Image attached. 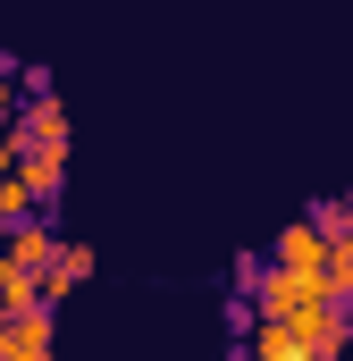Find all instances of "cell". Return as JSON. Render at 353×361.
I'll use <instances>...</instances> for the list:
<instances>
[{
    "label": "cell",
    "mask_w": 353,
    "mask_h": 361,
    "mask_svg": "<svg viewBox=\"0 0 353 361\" xmlns=\"http://www.w3.org/2000/svg\"><path fill=\"white\" fill-rule=\"evenodd\" d=\"M244 361H311V345H303V328H286V319H253Z\"/></svg>",
    "instance_id": "obj_6"
},
{
    "label": "cell",
    "mask_w": 353,
    "mask_h": 361,
    "mask_svg": "<svg viewBox=\"0 0 353 361\" xmlns=\"http://www.w3.org/2000/svg\"><path fill=\"white\" fill-rule=\"evenodd\" d=\"M17 109H25V101H17V76H8V59H0V126H17Z\"/></svg>",
    "instance_id": "obj_12"
},
{
    "label": "cell",
    "mask_w": 353,
    "mask_h": 361,
    "mask_svg": "<svg viewBox=\"0 0 353 361\" xmlns=\"http://www.w3.org/2000/svg\"><path fill=\"white\" fill-rule=\"evenodd\" d=\"M17 143H25V152H68V109H59L51 85L25 92V109H17Z\"/></svg>",
    "instance_id": "obj_2"
},
{
    "label": "cell",
    "mask_w": 353,
    "mask_h": 361,
    "mask_svg": "<svg viewBox=\"0 0 353 361\" xmlns=\"http://www.w3.org/2000/svg\"><path fill=\"white\" fill-rule=\"evenodd\" d=\"M0 311H51V277H42V269H17V261H0Z\"/></svg>",
    "instance_id": "obj_7"
},
{
    "label": "cell",
    "mask_w": 353,
    "mask_h": 361,
    "mask_svg": "<svg viewBox=\"0 0 353 361\" xmlns=\"http://www.w3.org/2000/svg\"><path fill=\"white\" fill-rule=\"evenodd\" d=\"M269 261H277V269H320V261H328V227H320V219H286L277 244H269Z\"/></svg>",
    "instance_id": "obj_4"
},
{
    "label": "cell",
    "mask_w": 353,
    "mask_h": 361,
    "mask_svg": "<svg viewBox=\"0 0 353 361\" xmlns=\"http://www.w3.org/2000/svg\"><path fill=\"white\" fill-rule=\"evenodd\" d=\"M0 361H51V311H0Z\"/></svg>",
    "instance_id": "obj_3"
},
{
    "label": "cell",
    "mask_w": 353,
    "mask_h": 361,
    "mask_svg": "<svg viewBox=\"0 0 353 361\" xmlns=\"http://www.w3.org/2000/svg\"><path fill=\"white\" fill-rule=\"evenodd\" d=\"M320 277H328L337 302H353V227H328V261H320Z\"/></svg>",
    "instance_id": "obj_8"
},
{
    "label": "cell",
    "mask_w": 353,
    "mask_h": 361,
    "mask_svg": "<svg viewBox=\"0 0 353 361\" xmlns=\"http://www.w3.org/2000/svg\"><path fill=\"white\" fill-rule=\"evenodd\" d=\"M244 286H253V319H286V328H303V319H320L337 294H328V277L320 269H244Z\"/></svg>",
    "instance_id": "obj_1"
},
{
    "label": "cell",
    "mask_w": 353,
    "mask_h": 361,
    "mask_svg": "<svg viewBox=\"0 0 353 361\" xmlns=\"http://www.w3.org/2000/svg\"><path fill=\"white\" fill-rule=\"evenodd\" d=\"M85 277H92V252H85V244H59V261H51V302H59V294H76Z\"/></svg>",
    "instance_id": "obj_11"
},
{
    "label": "cell",
    "mask_w": 353,
    "mask_h": 361,
    "mask_svg": "<svg viewBox=\"0 0 353 361\" xmlns=\"http://www.w3.org/2000/svg\"><path fill=\"white\" fill-rule=\"evenodd\" d=\"M42 210H51V202H42L25 177H0V227H25V219H42Z\"/></svg>",
    "instance_id": "obj_10"
},
{
    "label": "cell",
    "mask_w": 353,
    "mask_h": 361,
    "mask_svg": "<svg viewBox=\"0 0 353 361\" xmlns=\"http://www.w3.org/2000/svg\"><path fill=\"white\" fill-rule=\"evenodd\" d=\"M59 244H68V235H51V219H25V227H8V252H0V261H17V269H42V277H51Z\"/></svg>",
    "instance_id": "obj_5"
},
{
    "label": "cell",
    "mask_w": 353,
    "mask_h": 361,
    "mask_svg": "<svg viewBox=\"0 0 353 361\" xmlns=\"http://www.w3.org/2000/svg\"><path fill=\"white\" fill-rule=\"evenodd\" d=\"M17 177L34 185L42 202H59V185H68V152H25V160H17Z\"/></svg>",
    "instance_id": "obj_9"
}]
</instances>
